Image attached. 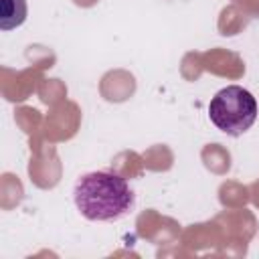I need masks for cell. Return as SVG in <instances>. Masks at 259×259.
Segmentation results:
<instances>
[{"label": "cell", "instance_id": "1", "mask_svg": "<svg viewBox=\"0 0 259 259\" xmlns=\"http://www.w3.org/2000/svg\"><path fill=\"white\" fill-rule=\"evenodd\" d=\"M75 206L87 221H115L134 206L130 184L113 172H89L81 176L73 190Z\"/></svg>", "mask_w": 259, "mask_h": 259}, {"label": "cell", "instance_id": "2", "mask_svg": "<svg viewBox=\"0 0 259 259\" xmlns=\"http://www.w3.org/2000/svg\"><path fill=\"white\" fill-rule=\"evenodd\" d=\"M208 115L221 132L229 136H241L257 119V101L247 89L229 85L212 97Z\"/></svg>", "mask_w": 259, "mask_h": 259}, {"label": "cell", "instance_id": "3", "mask_svg": "<svg viewBox=\"0 0 259 259\" xmlns=\"http://www.w3.org/2000/svg\"><path fill=\"white\" fill-rule=\"evenodd\" d=\"M26 20V0H0V28L12 30Z\"/></svg>", "mask_w": 259, "mask_h": 259}]
</instances>
